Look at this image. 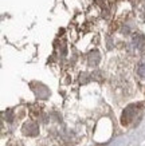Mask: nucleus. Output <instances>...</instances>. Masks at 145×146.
Instances as JSON below:
<instances>
[{
  "instance_id": "1",
  "label": "nucleus",
  "mask_w": 145,
  "mask_h": 146,
  "mask_svg": "<svg viewBox=\"0 0 145 146\" xmlns=\"http://www.w3.org/2000/svg\"><path fill=\"white\" fill-rule=\"evenodd\" d=\"M23 130H24V133H26V134L35 135V134L38 133V126H36V123H34V122H28V123L24 125Z\"/></svg>"
}]
</instances>
